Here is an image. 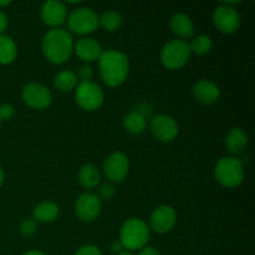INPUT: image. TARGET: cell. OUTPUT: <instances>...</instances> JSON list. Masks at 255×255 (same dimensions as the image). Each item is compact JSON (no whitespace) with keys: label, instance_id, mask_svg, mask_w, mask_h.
Masks as SVG:
<instances>
[{"label":"cell","instance_id":"obj_13","mask_svg":"<svg viewBox=\"0 0 255 255\" xmlns=\"http://www.w3.org/2000/svg\"><path fill=\"white\" fill-rule=\"evenodd\" d=\"M101 212V201L90 192H85L75 202V213L82 222H92Z\"/></svg>","mask_w":255,"mask_h":255},{"label":"cell","instance_id":"obj_34","mask_svg":"<svg viewBox=\"0 0 255 255\" xmlns=\"http://www.w3.org/2000/svg\"><path fill=\"white\" fill-rule=\"evenodd\" d=\"M11 4L10 0H0V9H4V7H7Z\"/></svg>","mask_w":255,"mask_h":255},{"label":"cell","instance_id":"obj_5","mask_svg":"<svg viewBox=\"0 0 255 255\" xmlns=\"http://www.w3.org/2000/svg\"><path fill=\"white\" fill-rule=\"evenodd\" d=\"M191 54L189 44L186 40H171L162 47L161 62L166 69L178 70L188 62Z\"/></svg>","mask_w":255,"mask_h":255},{"label":"cell","instance_id":"obj_33","mask_svg":"<svg viewBox=\"0 0 255 255\" xmlns=\"http://www.w3.org/2000/svg\"><path fill=\"white\" fill-rule=\"evenodd\" d=\"M110 249H111L112 252H115V253H121L122 249H124V247H122V244L119 242H114V243L111 244V247H110Z\"/></svg>","mask_w":255,"mask_h":255},{"label":"cell","instance_id":"obj_24","mask_svg":"<svg viewBox=\"0 0 255 255\" xmlns=\"http://www.w3.org/2000/svg\"><path fill=\"white\" fill-rule=\"evenodd\" d=\"M122 24H124V19H122L121 14L115 10L102 12L99 16V26L109 32L117 31L122 26Z\"/></svg>","mask_w":255,"mask_h":255},{"label":"cell","instance_id":"obj_23","mask_svg":"<svg viewBox=\"0 0 255 255\" xmlns=\"http://www.w3.org/2000/svg\"><path fill=\"white\" fill-rule=\"evenodd\" d=\"M54 85L59 91L67 92L74 90L75 87L79 85V80H77L76 74L71 70H64L56 74L54 77Z\"/></svg>","mask_w":255,"mask_h":255},{"label":"cell","instance_id":"obj_17","mask_svg":"<svg viewBox=\"0 0 255 255\" xmlns=\"http://www.w3.org/2000/svg\"><path fill=\"white\" fill-rule=\"evenodd\" d=\"M169 29L181 40L188 39V37L193 36L194 34L193 21L188 15L183 14V12L174 14L169 19Z\"/></svg>","mask_w":255,"mask_h":255},{"label":"cell","instance_id":"obj_10","mask_svg":"<svg viewBox=\"0 0 255 255\" xmlns=\"http://www.w3.org/2000/svg\"><path fill=\"white\" fill-rule=\"evenodd\" d=\"M151 132L156 139L161 142H171L179 132L178 124L169 115H157L151 120Z\"/></svg>","mask_w":255,"mask_h":255},{"label":"cell","instance_id":"obj_6","mask_svg":"<svg viewBox=\"0 0 255 255\" xmlns=\"http://www.w3.org/2000/svg\"><path fill=\"white\" fill-rule=\"evenodd\" d=\"M66 21L70 31L84 36L92 34L99 27V15L90 7H77L67 15Z\"/></svg>","mask_w":255,"mask_h":255},{"label":"cell","instance_id":"obj_22","mask_svg":"<svg viewBox=\"0 0 255 255\" xmlns=\"http://www.w3.org/2000/svg\"><path fill=\"white\" fill-rule=\"evenodd\" d=\"M17 56L16 42L7 35H0V64L9 65Z\"/></svg>","mask_w":255,"mask_h":255},{"label":"cell","instance_id":"obj_29","mask_svg":"<svg viewBox=\"0 0 255 255\" xmlns=\"http://www.w3.org/2000/svg\"><path fill=\"white\" fill-rule=\"evenodd\" d=\"M15 115V109L9 102H4L0 105V120L1 121H7Z\"/></svg>","mask_w":255,"mask_h":255},{"label":"cell","instance_id":"obj_15","mask_svg":"<svg viewBox=\"0 0 255 255\" xmlns=\"http://www.w3.org/2000/svg\"><path fill=\"white\" fill-rule=\"evenodd\" d=\"M192 94L196 101L202 105L216 104L221 97V90L213 81L207 79H202L193 85Z\"/></svg>","mask_w":255,"mask_h":255},{"label":"cell","instance_id":"obj_18","mask_svg":"<svg viewBox=\"0 0 255 255\" xmlns=\"http://www.w3.org/2000/svg\"><path fill=\"white\" fill-rule=\"evenodd\" d=\"M60 214V208L56 203L51 201L40 202L32 209V218L41 223H51L56 221Z\"/></svg>","mask_w":255,"mask_h":255},{"label":"cell","instance_id":"obj_32","mask_svg":"<svg viewBox=\"0 0 255 255\" xmlns=\"http://www.w3.org/2000/svg\"><path fill=\"white\" fill-rule=\"evenodd\" d=\"M138 255H161L158 251L153 247H143L142 249H139Z\"/></svg>","mask_w":255,"mask_h":255},{"label":"cell","instance_id":"obj_20","mask_svg":"<svg viewBox=\"0 0 255 255\" xmlns=\"http://www.w3.org/2000/svg\"><path fill=\"white\" fill-rule=\"evenodd\" d=\"M122 125H124L125 131L128 132V133L141 134L146 129L147 121L142 112L132 111L124 117Z\"/></svg>","mask_w":255,"mask_h":255},{"label":"cell","instance_id":"obj_25","mask_svg":"<svg viewBox=\"0 0 255 255\" xmlns=\"http://www.w3.org/2000/svg\"><path fill=\"white\" fill-rule=\"evenodd\" d=\"M212 47H213V41H212V39L208 35H198L189 44L191 52L199 55V56H203V55L208 54L212 50Z\"/></svg>","mask_w":255,"mask_h":255},{"label":"cell","instance_id":"obj_12","mask_svg":"<svg viewBox=\"0 0 255 255\" xmlns=\"http://www.w3.org/2000/svg\"><path fill=\"white\" fill-rule=\"evenodd\" d=\"M213 22L223 34H234L241 26V16L234 7L219 5L213 12Z\"/></svg>","mask_w":255,"mask_h":255},{"label":"cell","instance_id":"obj_9","mask_svg":"<svg viewBox=\"0 0 255 255\" xmlns=\"http://www.w3.org/2000/svg\"><path fill=\"white\" fill-rule=\"evenodd\" d=\"M102 169L107 179L115 183H120L128 174L129 161L122 152H114L106 157Z\"/></svg>","mask_w":255,"mask_h":255},{"label":"cell","instance_id":"obj_37","mask_svg":"<svg viewBox=\"0 0 255 255\" xmlns=\"http://www.w3.org/2000/svg\"><path fill=\"white\" fill-rule=\"evenodd\" d=\"M119 255H133L131 253V252H128V251H122L121 253H119Z\"/></svg>","mask_w":255,"mask_h":255},{"label":"cell","instance_id":"obj_8","mask_svg":"<svg viewBox=\"0 0 255 255\" xmlns=\"http://www.w3.org/2000/svg\"><path fill=\"white\" fill-rule=\"evenodd\" d=\"M21 99L29 107L35 110H44L52 102V94L46 86L39 82H30L25 85L21 91Z\"/></svg>","mask_w":255,"mask_h":255},{"label":"cell","instance_id":"obj_28","mask_svg":"<svg viewBox=\"0 0 255 255\" xmlns=\"http://www.w3.org/2000/svg\"><path fill=\"white\" fill-rule=\"evenodd\" d=\"M115 187L112 186L111 183H104L101 187L99 188V194H97V197H99L100 201H109V199H111L112 197L115 196Z\"/></svg>","mask_w":255,"mask_h":255},{"label":"cell","instance_id":"obj_3","mask_svg":"<svg viewBox=\"0 0 255 255\" xmlns=\"http://www.w3.org/2000/svg\"><path fill=\"white\" fill-rule=\"evenodd\" d=\"M149 241V228L146 222L139 218H129L120 229V243L124 249L136 251L146 247Z\"/></svg>","mask_w":255,"mask_h":255},{"label":"cell","instance_id":"obj_2","mask_svg":"<svg viewBox=\"0 0 255 255\" xmlns=\"http://www.w3.org/2000/svg\"><path fill=\"white\" fill-rule=\"evenodd\" d=\"M74 39L67 30L61 27L52 29L42 39V54L51 64L61 65L74 54Z\"/></svg>","mask_w":255,"mask_h":255},{"label":"cell","instance_id":"obj_4","mask_svg":"<svg viewBox=\"0 0 255 255\" xmlns=\"http://www.w3.org/2000/svg\"><path fill=\"white\" fill-rule=\"evenodd\" d=\"M214 177L221 186L236 188L244 179L243 163L236 157H223L214 167Z\"/></svg>","mask_w":255,"mask_h":255},{"label":"cell","instance_id":"obj_11","mask_svg":"<svg viewBox=\"0 0 255 255\" xmlns=\"http://www.w3.org/2000/svg\"><path fill=\"white\" fill-rule=\"evenodd\" d=\"M151 228L158 234H166L173 229L177 223V213L173 207L162 204L153 209L151 214Z\"/></svg>","mask_w":255,"mask_h":255},{"label":"cell","instance_id":"obj_30","mask_svg":"<svg viewBox=\"0 0 255 255\" xmlns=\"http://www.w3.org/2000/svg\"><path fill=\"white\" fill-rule=\"evenodd\" d=\"M75 255H101V252H100V249L96 246L86 244V246L80 247Z\"/></svg>","mask_w":255,"mask_h":255},{"label":"cell","instance_id":"obj_31","mask_svg":"<svg viewBox=\"0 0 255 255\" xmlns=\"http://www.w3.org/2000/svg\"><path fill=\"white\" fill-rule=\"evenodd\" d=\"M7 26H9V19H7L6 14L0 10V35H2L6 31Z\"/></svg>","mask_w":255,"mask_h":255},{"label":"cell","instance_id":"obj_26","mask_svg":"<svg viewBox=\"0 0 255 255\" xmlns=\"http://www.w3.org/2000/svg\"><path fill=\"white\" fill-rule=\"evenodd\" d=\"M37 229V222L34 218H26L21 222L20 224L19 232L21 236L24 237H30L36 232Z\"/></svg>","mask_w":255,"mask_h":255},{"label":"cell","instance_id":"obj_1","mask_svg":"<svg viewBox=\"0 0 255 255\" xmlns=\"http://www.w3.org/2000/svg\"><path fill=\"white\" fill-rule=\"evenodd\" d=\"M99 61V72L104 84L117 87L124 84L129 74V60L126 54L119 50L102 51Z\"/></svg>","mask_w":255,"mask_h":255},{"label":"cell","instance_id":"obj_35","mask_svg":"<svg viewBox=\"0 0 255 255\" xmlns=\"http://www.w3.org/2000/svg\"><path fill=\"white\" fill-rule=\"evenodd\" d=\"M22 255H46V254L42 253V252H40V251H29Z\"/></svg>","mask_w":255,"mask_h":255},{"label":"cell","instance_id":"obj_19","mask_svg":"<svg viewBox=\"0 0 255 255\" xmlns=\"http://www.w3.org/2000/svg\"><path fill=\"white\" fill-rule=\"evenodd\" d=\"M226 147L232 154H239L248 146V136L239 127L229 129L226 136Z\"/></svg>","mask_w":255,"mask_h":255},{"label":"cell","instance_id":"obj_21","mask_svg":"<svg viewBox=\"0 0 255 255\" xmlns=\"http://www.w3.org/2000/svg\"><path fill=\"white\" fill-rule=\"evenodd\" d=\"M77 178H79V183L81 184L84 188L92 189L100 183L101 174H100L99 169H97L94 164H84V166L79 169Z\"/></svg>","mask_w":255,"mask_h":255},{"label":"cell","instance_id":"obj_36","mask_svg":"<svg viewBox=\"0 0 255 255\" xmlns=\"http://www.w3.org/2000/svg\"><path fill=\"white\" fill-rule=\"evenodd\" d=\"M4 178H5L4 171H2V168L0 167V187H1L2 183H4Z\"/></svg>","mask_w":255,"mask_h":255},{"label":"cell","instance_id":"obj_38","mask_svg":"<svg viewBox=\"0 0 255 255\" xmlns=\"http://www.w3.org/2000/svg\"><path fill=\"white\" fill-rule=\"evenodd\" d=\"M0 126H1V120H0Z\"/></svg>","mask_w":255,"mask_h":255},{"label":"cell","instance_id":"obj_16","mask_svg":"<svg viewBox=\"0 0 255 255\" xmlns=\"http://www.w3.org/2000/svg\"><path fill=\"white\" fill-rule=\"evenodd\" d=\"M74 52L80 60L85 62H94L102 54L101 45L91 37H81L74 44Z\"/></svg>","mask_w":255,"mask_h":255},{"label":"cell","instance_id":"obj_7","mask_svg":"<svg viewBox=\"0 0 255 255\" xmlns=\"http://www.w3.org/2000/svg\"><path fill=\"white\" fill-rule=\"evenodd\" d=\"M104 90L95 82H79L75 91V101L86 111H95L104 104Z\"/></svg>","mask_w":255,"mask_h":255},{"label":"cell","instance_id":"obj_14","mask_svg":"<svg viewBox=\"0 0 255 255\" xmlns=\"http://www.w3.org/2000/svg\"><path fill=\"white\" fill-rule=\"evenodd\" d=\"M40 15H41V20L44 21V24L57 29L62 24H65L67 20L66 4L57 1V0L45 1L41 6Z\"/></svg>","mask_w":255,"mask_h":255},{"label":"cell","instance_id":"obj_27","mask_svg":"<svg viewBox=\"0 0 255 255\" xmlns=\"http://www.w3.org/2000/svg\"><path fill=\"white\" fill-rule=\"evenodd\" d=\"M77 76V80L80 82H89L91 81L92 76H94V71H92V67L90 65H82L79 67L77 72H75Z\"/></svg>","mask_w":255,"mask_h":255}]
</instances>
